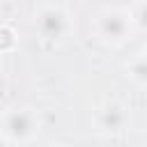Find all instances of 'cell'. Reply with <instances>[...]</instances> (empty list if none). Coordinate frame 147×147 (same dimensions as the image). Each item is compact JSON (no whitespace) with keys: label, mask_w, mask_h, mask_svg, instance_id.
<instances>
[{"label":"cell","mask_w":147,"mask_h":147,"mask_svg":"<svg viewBox=\"0 0 147 147\" xmlns=\"http://www.w3.org/2000/svg\"><path fill=\"white\" fill-rule=\"evenodd\" d=\"M129 11H131V18H133L136 32L147 34V0H138Z\"/></svg>","instance_id":"obj_7"},{"label":"cell","mask_w":147,"mask_h":147,"mask_svg":"<svg viewBox=\"0 0 147 147\" xmlns=\"http://www.w3.org/2000/svg\"><path fill=\"white\" fill-rule=\"evenodd\" d=\"M0 145H9V142H7V140H5L2 136H0Z\"/></svg>","instance_id":"obj_8"},{"label":"cell","mask_w":147,"mask_h":147,"mask_svg":"<svg viewBox=\"0 0 147 147\" xmlns=\"http://www.w3.org/2000/svg\"><path fill=\"white\" fill-rule=\"evenodd\" d=\"M145 53H147V51H145Z\"/></svg>","instance_id":"obj_9"},{"label":"cell","mask_w":147,"mask_h":147,"mask_svg":"<svg viewBox=\"0 0 147 147\" xmlns=\"http://www.w3.org/2000/svg\"><path fill=\"white\" fill-rule=\"evenodd\" d=\"M41 131V117L32 106H7L0 110V136L9 145L32 142Z\"/></svg>","instance_id":"obj_3"},{"label":"cell","mask_w":147,"mask_h":147,"mask_svg":"<svg viewBox=\"0 0 147 147\" xmlns=\"http://www.w3.org/2000/svg\"><path fill=\"white\" fill-rule=\"evenodd\" d=\"M133 18L131 11L124 7H103L94 14L92 18V37L108 46V48H119L133 37Z\"/></svg>","instance_id":"obj_1"},{"label":"cell","mask_w":147,"mask_h":147,"mask_svg":"<svg viewBox=\"0 0 147 147\" xmlns=\"http://www.w3.org/2000/svg\"><path fill=\"white\" fill-rule=\"evenodd\" d=\"M126 78L138 85V87H147V53H138L126 62Z\"/></svg>","instance_id":"obj_5"},{"label":"cell","mask_w":147,"mask_h":147,"mask_svg":"<svg viewBox=\"0 0 147 147\" xmlns=\"http://www.w3.org/2000/svg\"><path fill=\"white\" fill-rule=\"evenodd\" d=\"M18 46V34L11 25L0 23V53H14Z\"/></svg>","instance_id":"obj_6"},{"label":"cell","mask_w":147,"mask_h":147,"mask_svg":"<svg viewBox=\"0 0 147 147\" xmlns=\"http://www.w3.org/2000/svg\"><path fill=\"white\" fill-rule=\"evenodd\" d=\"M131 126V108L119 99H103L92 110V129L103 138L126 133Z\"/></svg>","instance_id":"obj_4"},{"label":"cell","mask_w":147,"mask_h":147,"mask_svg":"<svg viewBox=\"0 0 147 147\" xmlns=\"http://www.w3.org/2000/svg\"><path fill=\"white\" fill-rule=\"evenodd\" d=\"M32 28L41 44L46 46H62L74 34V18L62 5H41L34 11Z\"/></svg>","instance_id":"obj_2"}]
</instances>
